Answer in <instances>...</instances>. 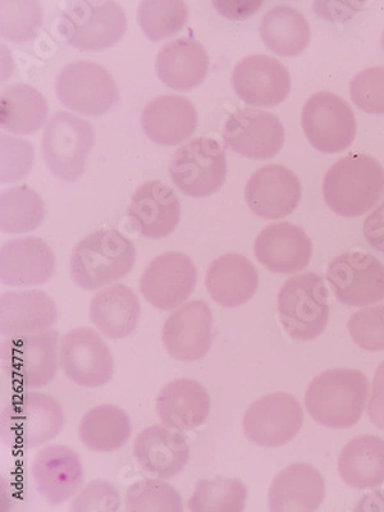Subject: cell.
Listing matches in <instances>:
<instances>
[{"instance_id":"cell-5","label":"cell","mask_w":384,"mask_h":512,"mask_svg":"<svg viewBox=\"0 0 384 512\" xmlns=\"http://www.w3.org/2000/svg\"><path fill=\"white\" fill-rule=\"evenodd\" d=\"M329 292L323 277L304 273L291 277L278 292V314L283 328L297 341H313L329 320Z\"/></svg>"},{"instance_id":"cell-35","label":"cell","mask_w":384,"mask_h":512,"mask_svg":"<svg viewBox=\"0 0 384 512\" xmlns=\"http://www.w3.org/2000/svg\"><path fill=\"white\" fill-rule=\"evenodd\" d=\"M48 103L34 86L15 84L3 90L0 99V123L13 134L27 135L38 131L47 121Z\"/></svg>"},{"instance_id":"cell-2","label":"cell","mask_w":384,"mask_h":512,"mask_svg":"<svg viewBox=\"0 0 384 512\" xmlns=\"http://www.w3.org/2000/svg\"><path fill=\"white\" fill-rule=\"evenodd\" d=\"M323 195L338 216H364L384 195V168L369 155H346L328 169Z\"/></svg>"},{"instance_id":"cell-47","label":"cell","mask_w":384,"mask_h":512,"mask_svg":"<svg viewBox=\"0 0 384 512\" xmlns=\"http://www.w3.org/2000/svg\"><path fill=\"white\" fill-rule=\"evenodd\" d=\"M381 41H382V48L384 50V31H383V34H382V40Z\"/></svg>"},{"instance_id":"cell-37","label":"cell","mask_w":384,"mask_h":512,"mask_svg":"<svg viewBox=\"0 0 384 512\" xmlns=\"http://www.w3.org/2000/svg\"><path fill=\"white\" fill-rule=\"evenodd\" d=\"M248 496V487L241 479H201L196 483L189 509L192 512H241L245 510Z\"/></svg>"},{"instance_id":"cell-9","label":"cell","mask_w":384,"mask_h":512,"mask_svg":"<svg viewBox=\"0 0 384 512\" xmlns=\"http://www.w3.org/2000/svg\"><path fill=\"white\" fill-rule=\"evenodd\" d=\"M169 175L187 196L208 198L226 181V154L212 137H196L173 155Z\"/></svg>"},{"instance_id":"cell-38","label":"cell","mask_w":384,"mask_h":512,"mask_svg":"<svg viewBox=\"0 0 384 512\" xmlns=\"http://www.w3.org/2000/svg\"><path fill=\"white\" fill-rule=\"evenodd\" d=\"M189 6L182 0H144L137 9V20L146 38L159 41L177 34L186 25Z\"/></svg>"},{"instance_id":"cell-42","label":"cell","mask_w":384,"mask_h":512,"mask_svg":"<svg viewBox=\"0 0 384 512\" xmlns=\"http://www.w3.org/2000/svg\"><path fill=\"white\" fill-rule=\"evenodd\" d=\"M352 102L369 114H384V67L361 71L350 82Z\"/></svg>"},{"instance_id":"cell-24","label":"cell","mask_w":384,"mask_h":512,"mask_svg":"<svg viewBox=\"0 0 384 512\" xmlns=\"http://www.w3.org/2000/svg\"><path fill=\"white\" fill-rule=\"evenodd\" d=\"M134 455L144 472L159 479H171L190 461V445L181 431L167 425H152L136 437Z\"/></svg>"},{"instance_id":"cell-31","label":"cell","mask_w":384,"mask_h":512,"mask_svg":"<svg viewBox=\"0 0 384 512\" xmlns=\"http://www.w3.org/2000/svg\"><path fill=\"white\" fill-rule=\"evenodd\" d=\"M91 322L111 340H123L139 326V297L126 285L103 288L93 297L89 309Z\"/></svg>"},{"instance_id":"cell-39","label":"cell","mask_w":384,"mask_h":512,"mask_svg":"<svg viewBox=\"0 0 384 512\" xmlns=\"http://www.w3.org/2000/svg\"><path fill=\"white\" fill-rule=\"evenodd\" d=\"M128 512H182L184 501L171 484L158 479H141L128 487L125 498Z\"/></svg>"},{"instance_id":"cell-17","label":"cell","mask_w":384,"mask_h":512,"mask_svg":"<svg viewBox=\"0 0 384 512\" xmlns=\"http://www.w3.org/2000/svg\"><path fill=\"white\" fill-rule=\"evenodd\" d=\"M164 347L173 359L192 363L205 358L213 344V313L204 301H190L169 315L162 329Z\"/></svg>"},{"instance_id":"cell-19","label":"cell","mask_w":384,"mask_h":512,"mask_svg":"<svg viewBox=\"0 0 384 512\" xmlns=\"http://www.w3.org/2000/svg\"><path fill=\"white\" fill-rule=\"evenodd\" d=\"M301 184L291 169L269 164L259 168L245 187L251 212L264 219H281L295 212L301 200Z\"/></svg>"},{"instance_id":"cell-4","label":"cell","mask_w":384,"mask_h":512,"mask_svg":"<svg viewBox=\"0 0 384 512\" xmlns=\"http://www.w3.org/2000/svg\"><path fill=\"white\" fill-rule=\"evenodd\" d=\"M64 413L52 396L21 391L11 397L0 414V437L4 445L21 450L45 445L62 432Z\"/></svg>"},{"instance_id":"cell-33","label":"cell","mask_w":384,"mask_h":512,"mask_svg":"<svg viewBox=\"0 0 384 512\" xmlns=\"http://www.w3.org/2000/svg\"><path fill=\"white\" fill-rule=\"evenodd\" d=\"M265 47L282 57L303 53L310 41V26L303 13L286 4L268 9L260 22Z\"/></svg>"},{"instance_id":"cell-8","label":"cell","mask_w":384,"mask_h":512,"mask_svg":"<svg viewBox=\"0 0 384 512\" xmlns=\"http://www.w3.org/2000/svg\"><path fill=\"white\" fill-rule=\"evenodd\" d=\"M58 27L72 47L95 52L112 47L125 35L126 12L113 0L75 2L64 9Z\"/></svg>"},{"instance_id":"cell-20","label":"cell","mask_w":384,"mask_h":512,"mask_svg":"<svg viewBox=\"0 0 384 512\" xmlns=\"http://www.w3.org/2000/svg\"><path fill=\"white\" fill-rule=\"evenodd\" d=\"M36 489L49 505L61 506L84 483V465L72 448L53 445L41 448L31 465Z\"/></svg>"},{"instance_id":"cell-23","label":"cell","mask_w":384,"mask_h":512,"mask_svg":"<svg viewBox=\"0 0 384 512\" xmlns=\"http://www.w3.org/2000/svg\"><path fill=\"white\" fill-rule=\"evenodd\" d=\"M128 218L146 239H164L181 221L180 199L162 181L145 182L132 195Z\"/></svg>"},{"instance_id":"cell-27","label":"cell","mask_w":384,"mask_h":512,"mask_svg":"<svg viewBox=\"0 0 384 512\" xmlns=\"http://www.w3.org/2000/svg\"><path fill=\"white\" fill-rule=\"evenodd\" d=\"M326 498V480L310 464L287 466L269 488V509L273 512H312Z\"/></svg>"},{"instance_id":"cell-45","label":"cell","mask_w":384,"mask_h":512,"mask_svg":"<svg viewBox=\"0 0 384 512\" xmlns=\"http://www.w3.org/2000/svg\"><path fill=\"white\" fill-rule=\"evenodd\" d=\"M370 422L384 429V361L379 365L372 386V396L368 405Z\"/></svg>"},{"instance_id":"cell-30","label":"cell","mask_w":384,"mask_h":512,"mask_svg":"<svg viewBox=\"0 0 384 512\" xmlns=\"http://www.w3.org/2000/svg\"><path fill=\"white\" fill-rule=\"evenodd\" d=\"M159 80L169 88L190 90L203 82L209 71L207 49L200 41L178 38L160 48L155 59Z\"/></svg>"},{"instance_id":"cell-11","label":"cell","mask_w":384,"mask_h":512,"mask_svg":"<svg viewBox=\"0 0 384 512\" xmlns=\"http://www.w3.org/2000/svg\"><path fill=\"white\" fill-rule=\"evenodd\" d=\"M306 139L323 154L344 152L354 143L356 118L340 96L320 91L306 102L301 114Z\"/></svg>"},{"instance_id":"cell-1","label":"cell","mask_w":384,"mask_h":512,"mask_svg":"<svg viewBox=\"0 0 384 512\" xmlns=\"http://www.w3.org/2000/svg\"><path fill=\"white\" fill-rule=\"evenodd\" d=\"M136 255L134 242L120 231L114 228L95 231L72 251V280L86 291L107 287L132 271Z\"/></svg>"},{"instance_id":"cell-43","label":"cell","mask_w":384,"mask_h":512,"mask_svg":"<svg viewBox=\"0 0 384 512\" xmlns=\"http://www.w3.org/2000/svg\"><path fill=\"white\" fill-rule=\"evenodd\" d=\"M120 491L112 482L95 479L75 497L71 505L73 512H114L121 510Z\"/></svg>"},{"instance_id":"cell-40","label":"cell","mask_w":384,"mask_h":512,"mask_svg":"<svg viewBox=\"0 0 384 512\" xmlns=\"http://www.w3.org/2000/svg\"><path fill=\"white\" fill-rule=\"evenodd\" d=\"M0 29L4 39L13 43L35 38L43 21V8L35 0H2Z\"/></svg>"},{"instance_id":"cell-3","label":"cell","mask_w":384,"mask_h":512,"mask_svg":"<svg viewBox=\"0 0 384 512\" xmlns=\"http://www.w3.org/2000/svg\"><path fill=\"white\" fill-rule=\"evenodd\" d=\"M369 395L364 373L354 369H332L318 374L305 395L306 410L324 427L346 429L358 424Z\"/></svg>"},{"instance_id":"cell-46","label":"cell","mask_w":384,"mask_h":512,"mask_svg":"<svg viewBox=\"0 0 384 512\" xmlns=\"http://www.w3.org/2000/svg\"><path fill=\"white\" fill-rule=\"evenodd\" d=\"M364 236L373 249L384 253V200L364 222Z\"/></svg>"},{"instance_id":"cell-25","label":"cell","mask_w":384,"mask_h":512,"mask_svg":"<svg viewBox=\"0 0 384 512\" xmlns=\"http://www.w3.org/2000/svg\"><path fill=\"white\" fill-rule=\"evenodd\" d=\"M56 303L40 290L9 291L0 297V333L12 338L49 331L57 322Z\"/></svg>"},{"instance_id":"cell-32","label":"cell","mask_w":384,"mask_h":512,"mask_svg":"<svg viewBox=\"0 0 384 512\" xmlns=\"http://www.w3.org/2000/svg\"><path fill=\"white\" fill-rule=\"evenodd\" d=\"M338 474L347 486L369 489L384 483V441L359 436L346 443L338 456Z\"/></svg>"},{"instance_id":"cell-6","label":"cell","mask_w":384,"mask_h":512,"mask_svg":"<svg viewBox=\"0 0 384 512\" xmlns=\"http://www.w3.org/2000/svg\"><path fill=\"white\" fill-rule=\"evenodd\" d=\"M58 340L56 329L7 338L0 346L3 376L20 390L48 386L58 373Z\"/></svg>"},{"instance_id":"cell-15","label":"cell","mask_w":384,"mask_h":512,"mask_svg":"<svg viewBox=\"0 0 384 512\" xmlns=\"http://www.w3.org/2000/svg\"><path fill=\"white\" fill-rule=\"evenodd\" d=\"M198 281L195 263L189 255L169 251L154 258L145 268L140 291L154 308L169 312L180 308L192 295Z\"/></svg>"},{"instance_id":"cell-10","label":"cell","mask_w":384,"mask_h":512,"mask_svg":"<svg viewBox=\"0 0 384 512\" xmlns=\"http://www.w3.org/2000/svg\"><path fill=\"white\" fill-rule=\"evenodd\" d=\"M56 93L63 105L85 116H103L118 102L112 73L85 59L68 63L59 71Z\"/></svg>"},{"instance_id":"cell-26","label":"cell","mask_w":384,"mask_h":512,"mask_svg":"<svg viewBox=\"0 0 384 512\" xmlns=\"http://www.w3.org/2000/svg\"><path fill=\"white\" fill-rule=\"evenodd\" d=\"M198 112L181 95H160L150 100L141 112L145 135L155 144L173 146L189 139L198 127Z\"/></svg>"},{"instance_id":"cell-16","label":"cell","mask_w":384,"mask_h":512,"mask_svg":"<svg viewBox=\"0 0 384 512\" xmlns=\"http://www.w3.org/2000/svg\"><path fill=\"white\" fill-rule=\"evenodd\" d=\"M222 136L228 148L242 157L271 159L285 144V127L273 113L244 108L227 117Z\"/></svg>"},{"instance_id":"cell-12","label":"cell","mask_w":384,"mask_h":512,"mask_svg":"<svg viewBox=\"0 0 384 512\" xmlns=\"http://www.w3.org/2000/svg\"><path fill=\"white\" fill-rule=\"evenodd\" d=\"M304 424V410L295 396L271 393L246 410L242 428L250 442L262 447H282L294 440Z\"/></svg>"},{"instance_id":"cell-18","label":"cell","mask_w":384,"mask_h":512,"mask_svg":"<svg viewBox=\"0 0 384 512\" xmlns=\"http://www.w3.org/2000/svg\"><path fill=\"white\" fill-rule=\"evenodd\" d=\"M233 90L246 104L276 107L290 94L291 76L285 64L271 56L251 54L236 64Z\"/></svg>"},{"instance_id":"cell-29","label":"cell","mask_w":384,"mask_h":512,"mask_svg":"<svg viewBox=\"0 0 384 512\" xmlns=\"http://www.w3.org/2000/svg\"><path fill=\"white\" fill-rule=\"evenodd\" d=\"M205 286L218 305L237 308L253 299L258 291V271L246 256L224 254L210 263Z\"/></svg>"},{"instance_id":"cell-21","label":"cell","mask_w":384,"mask_h":512,"mask_svg":"<svg viewBox=\"0 0 384 512\" xmlns=\"http://www.w3.org/2000/svg\"><path fill=\"white\" fill-rule=\"evenodd\" d=\"M56 271L52 248L39 237L4 242L0 249V281L12 287L40 286Z\"/></svg>"},{"instance_id":"cell-7","label":"cell","mask_w":384,"mask_h":512,"mask_svg":"<svg viewBox=\"0 0 384 512\" xmlns=\"http://www.w3.org/2000/svg\"><path fill=\"white\" fill-rule=\"evenodd\" d=\"M95 144L93 126L75 114L59 111L44 128V160L50 171L64 181H77L84 175Z\"/></svg>"},{"instance_id":"cell-44","label":"cell","mask_w":384,"mask_h":512,"mask_svg":"<svg viewBox=\"0 0 384 512\" xmlns=\"http://www.w3.org/2000/svg\"><path fill=\"white\" fill-rule=\"evenodd\" d=\"M34 162L30 141L2 135V182H16L27 176Z\"/></svg>"},{"instance_id":"cell-13","label":"cell","mask_w":384,"mask_h":512,"mask_svg":"<svg viewBox=\"0 0 384 512\" xmlns=\"http://www.w3.org/2000/svg\"><path fill=\"white\" fill-rule=\"evenodd\" d=\"M59 364L64 376L80 387L96 388L111 382L112 351L93 328L72 329L61 338Z\"/></svg>"},{"instance_id":"cell-22","label":"cell","mask_w":384,"mask_h":512,"mask_svg":"<svg viewBox=\"0 0 384 512\" xmlns=\"http://www.w3.org/2000/svg\"><path fill=\"white\" fill-rule=\"evenodd\" d=\"M254 253L268 271L292 274L308 267L313 242L303 228L294 223H273L256 237Z\"/></svg>"},{"instance_id":"cell-34","label":"cell","mask_w":384,"mask_h":512,"mask_svg":"<svg viewBox=\"0 0 384 512\" xmlns=\"http://www.w3.org/2000/svg\"><path fill=\"white\" fill-rule=\"evenodd\" d=\"M130 416L116 405H99L90 409L81 419L79 436L90 451L113 452L130 440Z\"/></svg>"},{"instance_id":"cell-36","label":"cell","mask_w":384,"mask_h":512,"mask_svg":"<svg viewBox=\"0 0 384 512\" xmlns=\"http://www.w3.org/2000/svg\"><path fill=\"white\" fill-rule=\"evenodd\" d=\"M45 205L41 196L29 186L4 190L0 196V230L6 233H26L41 226Z\"/></svg>"},{"instance_id":"cell-41","label":"cell","mask_w":384,"mask_h":512,"mask_svg":"<svg viewBox=\"0 0 384 512\" xmlns=\"http://www.w3.org/2000/svg\"><path fill=\"white\" fill-rule=\"evenodd\" d=\"M350 336L365 351L384 350V304L370 306L351 315Z\"/></svg>"},{"instance_id":"cell-14","label":"cell","mask_w":384,"mask_h":512,"mask_svg":"<svg viewBox=\"0 0 384 512\" xmlns=\"http://www.w3.org/2000/svg\"><path fill=\"white\" fill-rule=\"evenodd\" d=\"M327 281L340 303L368 306L384 300V265L373 255L351 251L328 265Z\"/></svg>"},{"instance_id":"cell-28","label":"cell","mask_w":384,"mask_h":512,"mask_svg":"<svg viewBox=\"0 0 384 512\" xmlns=\"http://www.w3.org/2000/svg\"><path fill=\"white\" fill-rule=\"evenodd\" d=\"M210 396L203 384L194 379H176L162 388L157 397L160 422L176 431L201 427L210 414Z\"/></svg>"}]
</instances>
